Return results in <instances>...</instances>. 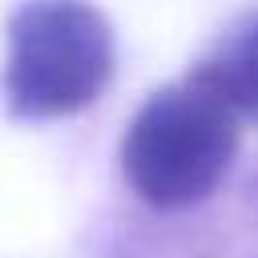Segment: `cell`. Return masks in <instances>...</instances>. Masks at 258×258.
<instances>
[{
    "label": "cell",
    "mask_w": 258,
    "mask_h": 258,
    "mask_svg": "<svg viewBox=\"0 0 258 258\" xmlns=\"http://www.w3.org/2000/svg\"><path fill=\"white\" fill-rule=\"evenodd\" d=\"M189 73L206 81L242 121L258 125V8L242 12Z\"/></svg>",
    "instance_id": "4"
},
{
    "label": "cell",
    "mask_w": 258,
    "mask_h": 258,
    "mask_svg": "<svg viewBox=\"0 0 258 258\" xmlns=\"http://www.w3.org/2000/svg\"><path fill=\"white\" fill-rule=\"evenodd\" d=\"M242 117L194 73L161 85L121 137V177L149 214H181L210 202L238 157Z\"/></svg>",
    "instance_id": "1"
},
{
    "label": "cell",
    "mask_w": 258,
    "mask_h": 258,
    "mask_svg": "<svg viewBox=\"0 0 258 258\" xmlns=\"http://www.w3.org/2000/svg\"><path fill=\"white\" fill-rule=\"evenodd\" d=\"M113 24L89 0H24L8 16L4 105L20 121L89 109L113 77Z\"/></svg>",
    "instance_id": "2"
},
{
    "label": "cell",
    "mask_w": 258,
    "mask_h": 258,
    "mask_svg": "<svg viewBox=\"0 0 258 258\" xmlns=\"http://www.w3.org/2000/svg\"><path fill=\"white\" fill-rule=\"evenodd\" d=\"M222 189L181 214L157 222H125L113 230L109 258H258V169L242 177L230 202Z\"/></svg>",
    "instance_id": "3"
}]
</instances>
